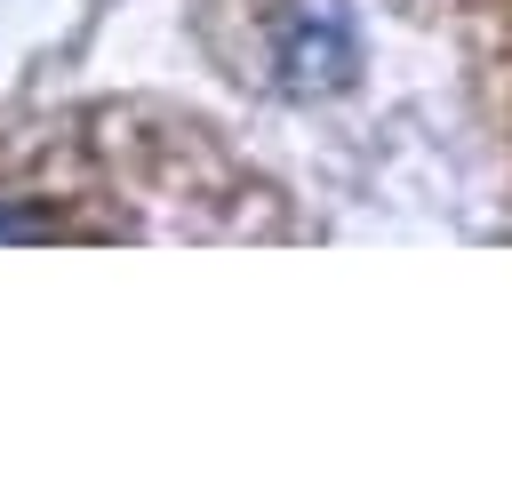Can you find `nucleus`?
Masks as SVG:
<instances>
[{
    "mask_svg": "<svg viewBox=\"0 0 512 504\" xmlns=\"http://www.w3.org/2000/svg\"><path fill=\"white\" fill-rule=\"evenodd\" d=\"M56 208H0V240H56Z\"/></svg>",
    "mask_w": 512,
    "mask_h": 504,
    "instance_id": "nucleus-2",
    "label": "nucleus"
},
{
    "mask_svg": "<svg viewBox=\"0 0 512 504\" xmlns=\"http://www.w3.org/2000/svg\"><path fill=\"white\" fill-rule=\"evenodd\" d=\"M272 64H280V88L288 96H336V88H352V72H360V24H352V8L344 0L288 8Z\"/></svg>",
    "mask_w": 512,
    "mask_h": 504,
    "instance_id": "nucleus-1",
    "label": "nucleus"
}]
</instances>
